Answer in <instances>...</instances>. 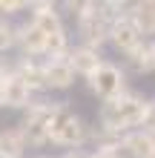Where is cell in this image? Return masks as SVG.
<instances>
[{
    "label": "cell",
    "mask_w": 155,
    "mask_h": 158,
    "mask_svg": "<svg viewBox=\"0 0 155 158\" xmlns=\"http://www.w3.org/2000/svg\"><path fill=\"white\" fill-rule=\"evenodd\" d=\"M147 104L149 98L138 95V92H124L112 101H104L101 112H98V121H101L104 132H112V135H126L132 129L141 127L144 121V112H147Z\"/></svg>",
    "instance_id": "obj_1"
},
{
    "label": "cell",
    "mask_w": 155,
    "mask_h": 158,
    "mask_svg": "<svg viewBox=\"0 0 155 158\" xmlns=\"http://www.w3.org/2000/svg\"><path fill=\"white\" fill-rule=\"evenodd\" d=\"M89 132L92 129L86 127V121L75 115L66 104L55 106V115L49 121V141L58 147H69V150H80L89 141Z\"/></svg>",
    "instance_id": "obj_2"
},
{
    "label": "cell",
    "mask_w": 155,
    "mask_h": 158,
    "mask_svg": "<svg viewBox=\"0 0 155 158\" xmlns=\"http://www.w3.org/2000/svg\"><path fill=\"white\" fill-rule=\"evenodd\" d=\"M109 23L112 17L106 15L104 3H80L78 12V35L84 46H92V49H101V43L109 40Z\"/></svg>",
    "instance_id": "obj_3"
},
{
    "label": "cell",
    "mask_w": 155,
    "mask_h": 158,
    "mask_svg": "<svg viewBox=\"0 0 155 158\" xmlns=\"http://www.w3.org/2000/svg\"><path fill=\"white\" fill-rule=\"evenodd\" d=\"M58 104H29L23 109V124H20V135L26 147H43L49 144V121L55 115Z\"/></svg>",
    "instance_id": "obj_4"
},
{
    "label": "cell",
    "mask_w": 155,
    "mask_h": 158,
    "mask_svg": "<svg viewBox=\"0 0 155 158\" xmlns=\"http://www.w3.org/2000/svg\"><path fill=\"white\" fill-rule=\"evenodd\" d=\"M86 81H89V89H92L101 101H112V98H118V95L126 92V75H124V69L115 66V63H106V60Z\"/></svg>",
    "instance_id": "obj_5"
},
{
    "label": "cell",
    "mask_w": 155,
    "mask_h": 158,
    "mask_svg": "<svg viewBox=\"0 0 155 158\" xmlns=\"http://www.w3.org/2000/svg\"><path fill=\"white\" fill-rule=\"evenodd\" d=\"M109 40H112V46H115L118 52L126 55V52H132L144 38H141V32L135 29L132 17L129 15H121V17H115V20L109 23Z\"/></svg>",
    "instance_id": "obj_6"
},
{
    "label": "cell",
    "mask_w": 155,
    "mask_h": 158,
    "mask_svg": "<svg viewBox=\"0 0 155 158\" xmlns=\"http://www.w3.org/2000/svg\"><path fill=\"white\" fill-rule=\"evenodd\" d=\"M69 63V69L75 72V75H84V78H89L92 72L104 63V58H101V49H92V46H69V52H66V58H63Z\"/></svg>",
    "instance_id": "obj_7"
},
{
    "label": "cell",
    "mask_w": 155,
    "mask_h": 158,
    "mask_svg": "<svg viewBox=\"0 0 155 158\" xmlns=\"http://www.w3.org/2000/svg\"><path fill=\"white\" fill-rule=\"evenodd\" d=\"M29 23L43 35V38H52V35L66 32L58 9H55V3H32V20Z\"/></svg>",
    "instance_id": "obj_8"
},
{
    "label": "cell",
    "mask_w": 155,
    "mask_h": 158,
    "mask_svg": "<svg viewBox=\"0 0 155 158\" xmlns=\"http://www.w3.org/2000/svg\"><path fill=\"white\" fill-rule=\"evenodd\" d=\"M0 95H3V106H12V109H26L32 104V89L26 86L14 72L6 75L3 86H0Z\"/></svg>",
    "instance_id": "obj_9"
},
{
    "label": "cell",
    "mask_w": 155,
    "mask_h": 158,
    "mask_svg": "<svg viewBox=\"0 0 155 158\" xmlns=\"http://www.w3.org/2000/svg\"><path fill=\"white\" fill-rule=\"evenodd\" d=\"M121 150L129 158H155V135L144 132V129H132V132L121 135Z\"/></svg>",
    "instance_id": "obj_10"
},
{
    "label": "cell",
    "mask_w": 155,
    "mask_h": 158,
    "mask_svg": "<svg viewBox=\"0 0 155 158\" xmlns=\"http://www.w3.org/2000/svg\"><path fill=\"white\" fill-rule=\"evenodd\" d=\"M43 78H46V89H69L75 83V72L63 58H46L43 63Z\"/></svg>",
    "instance_id": "obj_11"
},
{
    "label": "cell",
    "mask_w": 155,
    "mask_h": 158,
    "mask_svg": "<svg viewBox=\"0 0 155 158\" xmlns=\"http://www.w3.org/2000/svg\"><path fill=\"white\" fill-rule=\"evenodd\" d=\"M14 46H20V52H23V58H40V55H46V38L35 29L32 23H23V26H17V43Z\"/></svg>",
    "instance_id": "obj_12"
},
{
    "label": "cell",
    "mask_w": 155,
    "mask_h": 158,
    "mask_svg": "<svg viewBox=\"0 0 155 158\" xmlns=\"http://www.w3.org/2000/svg\"><path fill=\"white\" fill-rule=\"evenodd\" d=\"M126 15L132 17V23H135V29L141 32V38L155 35V0H138V3L129 6Z\"/></svg>",
    "instance_id": "obj_13"
},
{
    "label": "cell",
    "mask_w": 155,
    "mask_h": 158,
    "mask_svg": "<svg viewBox=\"0 0 155 158\" xmlns=\"http://www.w3.org/2000/svg\"><path fill=\"white\" fill-rule=\"evenodd\" d=\"M14 75L20 78L26 86H29L32 92H40V89H46V78H43V63L38 60H29V58H23L20 60V66L14 69Z\"/></svg>",
    "instance_id": "obj_14"
},
{
    "label": "cell",
    "mask_w": 155,
    "mask_h": 158,
    "mask_svg": "<svg viewBox=\"0 0 155 158\" xmlns=\"http://www.w3.org/2000/svg\"><path fill=\"white\" fill-rule=\"evenodd\" d=\"M126 60L132 63V69L138 72V75H149V72H155V52H152V43L141 40L132 52H126Z\"/></svg>",
    "instance_id": "obj_15"
},
{
    "label": "cell",
    "mask_w": 155,
    "mask_h": 158,
    "mask_svg": "<svg viewBox=\"0 0 155 158\" xmlns=\"http://www.w3.org/2000/svg\"><path fill=\"white\" fill-rule=\"evenodd\" d=\"M26 141L20 135V129H3L0 132V155L3 158H23Z\"/></svg>",
    "instance_id": "obj_16"
},
{
    "label": "cell",
    "mask_w": 155,
    "mask_h": 158,
    "mask_svg": "<svg viewBox=\"0 0 155 158\" xmlns=\"http://www.w3.org/2000/svg\"><path fill=\"white\" fill-rule=\"evenodd\" d=\"M66 52H69V38H66V32L46 38V58H66Z\"/></svg>",
    "instance_id": "obj_17"
},
{
    "label": "cell",
    "mask_w": 155,
    "mask_h": 158,
    "mask_svg": "<svg viewBox=\"0 0 155 158\" xmlns=\"http://www.w3.org/2000/svg\"><path fill=\"white\" fill-rule=\"evenodd\" d=\"M17 43V26H12L6 17H0V52L12 49Z\"/></svg>",
    "instance_id": "obj_18"
},
{
    "label": "cell",
    "mask_w": 155,
    "mask_h": 158,
    "mask_svg": "<svg viewBox=\"0 0 155 158\" xmlns=\"http://www.w3.org/2000/svg\"><path fill=\"white\" fill-rule=\"evenodd\" d=\"M138 129H144V132L155 135V101H149V104H147V112H144V121H141Z\"/></svg>",
    "instance_id": "obj_19"
},
{
    "label": "cell",
    "mask_w": 155,
    "mask_h": 158,
    "mask_svg": "<svg viewBox=\"0 0 155 158\" xmlns=\"http://www.w3.org/2000/svg\"><path fill=\"white\" fill-rule=\"evenodd\" d=\"M20 9H26L23 0H0V17H9V15L20 12Z\"/></svg>",
    "instance_id": "obj_20"
},
{
    "label": "cell",
    "mask_w": 155,
    "mask_h": 158,
    "mask_svg": "<svg viewBox=\"0 0 155 158\" xmlns=\"http://www.w3.org/2000/svg\"><path fill=\"white\" fill-rule=\"evenodd\" d=\"M60 158H89V152H84V150H69V152H63Z\"/></svg>",
    "instance_id": "obj_21"
},
{
    "label": "cell",
    "mask_w": 155,
    "mask_h": 158,
    "mask_svg": "<svg viewBox=\"0 0 155 158\" xmlns=\"http://www.w3.org/2000/svg\"><path fill=\"white\" fill-rule=\"evenodd\" d=\"M89 158H121V152H89Z\"/></svg>",
    "instance_id": "obj_22"
},
{
    "label": "cell",
    "mask_w": 155,
    "mask_h": 158,
    "mask_svg": "<svg viewBox=\"0 0 155 158\" xmlns=\"http://www.w3.org/2000/svg\"><path fill=\"white\" fill-rule=\"evenodd\" d=\"M6 75H9V69L3 66V60H0V86H3V81H6Z\"/></svg>",
    "instance_id": "obj_23"
},
{
    "label": "cell",
    "mask_w": 155,
    "mask_h": 158,
    "mask_svg": "<svg viewBox=\"0 0 155 158\" xmlns=\"http://www.w3.org/2000/svg\"><path fill=\"white\" fill-rule=\"evenodd\" d=\"M35 158H52V155H35Z\"/></svg>",
    "instance_id": "obj_24"
},
{
    "label": "cell",
    "mask_w": 155,
    "mask_h": 158,
    "mask_svg": "<svg viewBox=\"0 0 155 158\" xmlns=\"http://www.w3.org/2000/svg\"><path fill=\"white\" fill-rule=\"evenodd\" d=\"M0 109H3V95H0Z\"/></svg>",
    "instance_id": "obj_25"
},
{
    "label": "cell",
    "mask_w": 155,
    "mask_h": 158,
    "mask_svg": "<svg viewBox=\"0 0 155 158\" xmlns=\"http://www.w3.org/2000/svg\"><path fill=\"white\" fill-rule=\"evenodd\" d=\"M152 52H155V40H152Z\"/></svg>",
    "instance_id": "obj_26"
},
{
    "label": "cell",
    "mask_w": 155,
    "mask_h": 158,
    "mask_svg": "<svg viewBox=\"0 0 155 158\" xmlns=\"http://www.w3.org/2000/svg\"><path fill=\"white\" fill-rule=\"evenodd\" d=\"M0 158H3V155H0Z\"/></svg>",
    "instance_id": "obj_27"
}]
</instances>
